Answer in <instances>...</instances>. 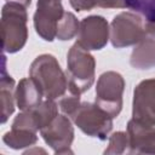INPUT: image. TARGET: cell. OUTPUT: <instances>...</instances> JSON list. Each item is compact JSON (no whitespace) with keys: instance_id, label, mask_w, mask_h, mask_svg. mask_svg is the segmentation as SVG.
Segmentation results:
<instances>
[{"instance_id":"6da1fadb","label":"cell","mask_w":155,"mask_h":155,"mask_svg":"<svg viewBox=\"0 0 155 155\" xmlns=\"http://www.w3.org/2000/svg\"><path fill=\"white\" fill-rule=\"evenodd\" d=\"M29 78L38 85L45 99L58 101L67 91L69 80L53 54L38 56L30 64Z\"/></svg>"},{"instance_id":"7a4b0ae2","label":"cell","mask_w":155,"mask_h":155,"mask_svg":"<svg viewBox=\"0 0 155 155\" xmlns=\"http://www.w3.org/2000/svg\"><path fill=\"white\" fill-rule=\"evenodd\" d=\"M27 7L17 2H6L1 10V46L6 53L21 51L28 40Z\"/></svg>"},{"instance_id":"3957f363","label":"cell","mask_w":155,"mask_h":155,"mask_svg":"<svg viewBox=\"0 0 155 155\" xmlns=\"http://www.w3.org/2000/svg\"><path fill=\"white\" fill-rule=\"evenodd\" d=\"M67 76L81 93L90 90L96 78V59L90 51L75 42L67 54Z\"/></svg>"},{"instance_id":"277c9868","label":"cell","mask_w":155,"mask_h":155,"mask_svg":"<svg viewBox=\"0 0 155 155\" xmlns=\"http://www.w3.org/2000/svg\"><path fill=\"white\" fill-rule=\"evenodd\" d=\"M124 91V76L114 70L104 71L99 75L97 80L94 103L114 119L122 110Z\"/></svg>"},{"instance_id":"5b68a950","label":"cell","mask_w":155,"mask_h":155,"mask_svg":"<svg viewBox=\"0 0 155 155\" xmlns=\"http://www.w3.org/2000/svg\"><path fill=\"white\" fill-rule=\"evenodd\" d=\"M110 42L115 48L132 46L147 38L145 22L131 11L117 13L110 23Z\"/></svg>"},{"instance_id":"8992f818","label":"cell","mask_w":155,"mask_h":155,"mask_svg":"<svg viewBox=\"0 0 155 155\" xmlns=\"http://www.w3.org/2000/svg\"><path fill=\"white\" fill-rule=\"evenodd\" d=\"M70 119L85 134L101 140L109 138V133L113 130V117L96 103H81Z\"/></svg>"},{"instance_id":"52a82bcc","label":"cell","mask_w":155,"mask_h":155,"mask_svg":"<svg viewBox=\"0 0 155 155\" xmlns=\"http://www.w3.org/2000/svg\"><path fill=\"white\" fill-rule=\"evenodd\" d=\"M62 0H38L33 23L36 34L45 41H53L57 25L64 15Z\"/></svg>"},{"instance_id":"ba28073f","label":"cell","mask_w":155,"mask_h":155,"mask_svg":"<svg viewBox=\"0 0 155 155\" xmlns=\"http://www.w3.org/2000/svg\"><path fill=\"white\" fill-rule=\"evenodd\" d=\"M76 42L87 51H98L110 40V27L103 16L92 15L82 18L79 25Z\"/></svg>"},{"instance_id":"9c48e42d","label":"cell","mask_w":155,"mask_h":155,"mask_svg":"<svg viewBox=\"0 0 155 155\" xmlns=\"http://www.w3.org/2000/svg\"><path fill=\"white\" fill-rule=\"evenodd\" d=\"M40 134L54 154L73 153L70 147L74 140V126L69 116L58 114L51 124L40 130Z\"/></svg>"},{"instance_id":"30bf717a","label":"cell","mask_w":155,"mask_h":155,"mask_svg":"<svg viewBox=\"0 0 155 155\" xmlns=\"http://www.w3.org/2000/svg\"><path fill=\"white\" fill-rule=\"evenodd\" d=\"M132 119L155 126V78L142 80L134 87Z\"/></svg>"},{"instance_id":"8fae6325","label":"cell","mask_w":155,"mask_h":155,"mask_svg":"<svg viewBox=\"0 0 155 155\" xmlns=\"http://www.w3.org/2000/svg\"><path fill=\"white\" fill-rule=\"evenodd\" d=\"M128 153L130 154H155V127L131 119L127 122Z\"/></svg>"},{"instance_id":"7c38bea8","label":"cell","mask_w":155,"mask_h":155,"mask_svg":"<svg viewBox=\"0 0 155 155\" xmlns=\"http://www.w3.org/2000/svg\"><path fill=\"white\" fill-rule=\"evenodd\" d=\"M16 105L21 111L33 110L42 102V92L30 78L21 79L16 86Z\"/></svg>"},{"instance_id":"4fadbf2b","label":"cell","mask_w":155,"mask_h":155,"mask_svg":"<svg viewBox=\"0 0 155 155\" xmlns=\"http://www.w3.org/2000/svg\"><path fill=\"white\" fill-rule=\"evenodd\" d=\"M4 57L2 73L0 79V102H1V124H5L15 111L16 104V84L12 76L6 71V57Z\"/></svg>"},{"instance_id":"5bb4252c","label":"cell","mask_w":155,"mask_h":155,"mask_svg":"<svg viewBox=\"0 0 155 155\" xmlns=\"http://www.w3.org/2000/svg\"><path fill=\"white\" fill-rule=\"evenodd\" d=\"M130 64L138 70L155 67V39L145 38L136 44L131 52Z\"/></svg>"},{"instance_id":"9a60e30c","label":"cell","mask_w":155,"mask_h":155,"mask_svg":"<svg viewBox=\"0 0 155 155\" xmlns=\"http://www.w3.org/2000/svg\"><path fill=\"white\" fill-rule=\"evenodd\" d=\"M2 142L15 150L30 148L38 142V132L24 127H11V130L2 136Z\"/></svg>"},{"instance_id":"2e32d148","label":"cell","mask_w":155,"mask_h":155,"mask_svg":"<svg viewBox=\"0 0 155 155\" xmlns=\"http://www.w3.org/2000/svg\"><path fill=\"white\" fill-rule=\"evenodd\" d=\"M58 104L53 99H45L42 101L35 109L31 110L35 122L38 125L39 131L46 127L48 124L53 121V119L58 115Z\"/></svg>"},{"instance_id":"e0dca14e","label":"cell","mask_w":155,"mask_h":155,"mask_svg":"<svg viewBox=\"0 0 155 155\" xmlns=\"http://www.w3.org/2000/svg\"><path fill=\"white\" fill-rule=\"evenodd\" d=\"M79 25H80V22L78 21L75 15L69 11L68 12L65 11L62 19L59 21V23L57 25L56 39H58L61 41H68V40L73 39L74 36L78 35Z\"/></svg>"},{"instance_id":"ac0fdd59","label":"cell","mask_w":155,"mask_h":155,"mask_svg":"<svg viewBox=\"0 0 155 155\" xmlns=\"http://www.w3.org/2000/svg\"><path fill=\"white\" fill-rule=\"evenodd\" d=\"M80 94H81V92L71 82H69L65 93L58 99V107L64 115H67L69 117H71L74 115V113L78 110V108L81 104Z\"/></svg>"},{"instance_id":"d6986e66","label":"cell","mask_w":155,"mask_h":155,"mask_svg":"<svg viewBox=\"0 0 155 155\" xmlns=\"http://www.w3.org/2000/svg\"><path fill=\"white\" fill-rule=\"evenodd\" d=\"M128 145H130V140H128L127 132L116 131L109 136V144H108L107 149L104 150V154L105 155L107 154L108 155L124 154L125 151H128Z\"/></svg>"},{"instance_id":"ffe728a7","label":"cell","mask_w":155,"mask_h":155,"mask_svg":"<svg viewBox=\"0 0 155 155\" xmlns=\"http://www.w3.org/2000/svg\"><path fill=\"white\" fill-rule=\"evenodd\" d=\"M126 8L142 15L145 22L155 21V0H124Z\"/></svg>"},{"instance_id":"44dd1931","label":"cell","mask_w":155,"mask_h":155,"mask_svg":"<svg viewBox=\"0 0 155 155\" xmlns=\"http://www.w3.org/2000/svg\"><path fill=\"white\" fill-rule=\"evenodd\" d=\"M71 7L80 12V11H91L92 8H94V2L93 0H69Z\"/></svg>"},{"instance_id":"7402d4cb","label":"cell","mask_w":155,"mask_h":155,"mask_svg":"<svg viewBox=\"0 0 155 155\" xmlns=\"http://www.w3.org/2000/svg\"><path fill=\"white\" fill-rule=\"evenodd\" d=\"M145 30H147V34L155 38V21L145 22Z\"/></svg>"},{"instance_id":"603a6c76","label":"cell","mask_w":155,"mask_h":155,"mask_svg":"<svg viewBox=\"0 0 155 155\" xmlns=\"http://www.w3.org/2000/svg\"><path fill=\"white\" fill-rule=\"evenodd\" d=\"M6 2H17V4L23 5L24 7H28L30 5L31 0H6Z\"/></svg>"}]
</instances>
